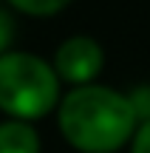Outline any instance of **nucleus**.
<instances>
[{"label":"nucleus","mask_w":150,"mask_h":153,"mask_svg":"<svg viewBox=\"0 0 150 153\" xmlns=\"http://www.w3.org/2000/svg\"><path fill=\"white\" fill-rule=\"evenodd\" d=\"M136 125L128 94L102 82L71 88L57 105V128L79 153H116L128 148Z\"/></svg>","instance_id":"f257e3e1"},{"label":"nucleus","mask_w":150,"mask_h":153,"mask_svg":"<svg viewBox=\"0 0 150 153\" xmlns=\"http://www.w3.org/2000/svg\"><path fill=\"white\" fill-rule=\"evenodd\" d=\"M6 3L28 17H51V14H60L62 9H68L74 0H6Z\"/></svg>","instance_id":"39448f33"},{"label":"nucleus","mask_w":150,"mask_h":153,"mask_svg":"<svg viewBox=\"0 0 150 153\" xmlns=\"http://www.w3.org/2000/svg\"><path fill=\"white\" fill-rule=\"evenodd\" d=\"M128 150L130 153H150V119L147 122H139L128 142Z\"/></svg>","instance_id":"0eeeda50"},{"label":"nucleus","mask_w":150,"mask_h":153,"mask_svg":"<svg viewBox=\"0 0 150 153\" xmlns=\"http://www.w3.org/2000/svg\"><path fill=\"white\" fill-rule=\"evenodd\" d=\"M125 94H128V102L133 108L136 122H147L150 119V82H139Z\"/></svg>","instance_id":"423d86ee"},{"label":"nucleus","mask_w":150,"mask_h":153,"mask_svg":"<svg viewBox=\"0 0 150 153\" xmlns=\"http://www.w3.org/2000/svg\"><path fill=\"white\" fill-rule=\"evenodd\" d=\"M40 133L31 122L3 119L0 122V153H40Z\"/></svg>","instance_id":"20e7f679"},{"label":"nucleus","mask_w":150,"mask_h":153,"mask_svg":"<svg viewBox=\"0 0 150 153\" xmlns=\"http://www.w3.org/2000/svg\"><path fill=\"white\" fill-rule=\"evenodd\" d=\"M51 68H54L57 79L71 88L91 85L105 68V48L99 45V40L88 37V34H74V37L62 40L60 48L54 51Z\"/></svg>","instance_id":"7ed1b4c3"},{"label":"nucleus","mask_w":150,"mask_h":153,"mask_svg":"<svg viewBox=\"0 0 150 153\" xmlns=\"http://www.w3.org/2000/svg\"><path fill=\"white\" fill-rule=\"evenodd\" d=\"M60 85L48 60L31 51L0 54V111L9 119L34 122L60 105Z\"/></svg>","instance_id":"f03ea898"},{"label":"nucleus","mask_w":150,"mask_h":153,"mask_svg":"<svg viewBox=\"0 0 150 153\" xmlns=\"http://www.w3.org/2000/svg\"><path fill=\"white\" fill-rule=\"evenodd\" d=\"M11 40H14V20L9 11L0 9V54L11 51Z\"/></svg>","instance_id":"6e6552de"}]
</instances>
